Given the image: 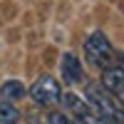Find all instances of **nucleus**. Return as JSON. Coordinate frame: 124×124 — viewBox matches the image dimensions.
Listing matches in <instances>:
<instances>
[{
	"label": "nucleus",
	"instance_id": "f257e3e1",
	"mask_svg": "<svg viewBox=\"0 0 124 124\" xmlns=\"http://www.w3.org/2000/svg\"><path fill=\"white\" fill-rule=\"evenodd\" d=\"M85 97L102 119H107L109 124H124V107L102 85H87Z\"/></svg>",
	"mask_w": 124,
	"mask_h": 124
},
{
	"label": "nucleus",
	"instance_id": "f03ea898",
	"mask_svg": "<svg viewBox=\"0 0 124 124\" xmlns=\"http://www.w3.org/2000/svg\"><path fill=\"white\" fill-rule=\"evenodd\" d=\"M85 60L94 70H107L114 65V50H112V42L104 32L97 30L85 40Z\"/></svg>",
	"mask_w": 124,
	"mask_h": 124
},
{
	"label": "nucleus",
	"instance_id": "7ed1b4c3",
	"mask_svg": "<svg viewBox=\"0 0 124 124\" xmlns=\"http://www.w3.org/2000/svg\"><path fill=\"white\" fill-rule=\"evenodd\" d=\"M30 97H32V102L37 107H45L47 109V107H55V104L62 102V87H60V82L55 77L45 75V77H40V79L32 82Z\"/></svg>",
	"mask_w": 124,
	"mask_h": 124
},
{
	"label": "nucleus",
	"instance_id": "20e7f679",
	"mask_svg": "<svg viewBox=\"0 0 124 124\" xmlns=\"http://www.w3.org/2000/svg\"><path fill=\"white\" fill-rule=\"evenodd\" d=\"M62 104H65V109L70 112V117L75 124H109L107 119H102L94 109H92V104L87 99H82L77 94H62Z\"/></svg>",
	"mask_w": 124,
	"mask_h": 124
},
{
	"label": "nucleus",
	"instance_id": "39448f33",
	"mask_svg": "<svg viewBox=\"0 0 124 124\" xmlns=\"http://www.w3.org/2000/svg\"><path fill=\"white\" fill-rule=\"evenodd\" d=\"M102 87L124 107V62H114L112 67L102 70Z\"/></svg>",
	"mask_w": 124,
	"mask_h": 124
},
{
	"label": "nucleus",
	"instance_id": "423d86ee",
	"mask_svg": "<svg viewBox=\"0 0 124 124\" xmlns=\"http://www.w3.org/2000/svg\"><path fill=\"white\" fill-rule=\"evenodd\" d=\"M60 77L65 85H79L85 79V70H82V62L79 57H75L72 52H65L62 55V62H60Z\"/></svg>",
	"mask_w": 124,
	"mask_h": 124
},
{
	"label": "nucleus",
	"instance_id": "0eeeda50",
	"mask_svg": "<svg viewBox=\"0 0 124 124\" xmlns=\"http://www.w3.org/2000/svg\"><path fill=\"white\" fill-rule=\"evenodd\" d=\"M27 94V89H25V85L20 79H8V82H3V87H0V97H3L5 102H15L17 99H23Z\"/></svg>",
	"mask_w": 124,
	"mask_h": 124
},
{
	"label": "nucleus",
	"instance_id": "6e6552de",
	"mask_svg": "<svg viewBox=\"0 0 124 124\" xmlns=\"http://www.w3.org/2000/svg\"><path fill=\"white\" fill-rule=\"evenodd\" d=\"M17 119H20V112H17V107L13 104V102H0V124H17Z\"/></svg>",
	"mask_w": 124,
	"mask_h": 124
},
{
	"label": "nucleus",
	"instance_id": "1a4fd4ad",
	"mask_svg": "<svg viewBox=\"0 0 124 124\" xmlns=\"http://www.w3.org/2000/svg\"><path fill=\"white\" fill-rule=\"evenodd\" d=\"M122 62H124V60H122Z\"/></svg>",
	"mask_w": 124,
	"mask_h": 124
}]
</instances>
